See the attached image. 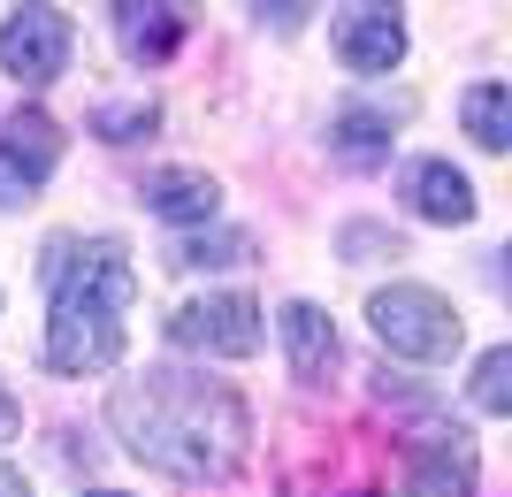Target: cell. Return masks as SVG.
<instances>
[{
    "mask_svg": "<svg viewBox=\"0 0 512 497\" xmlns=\"http://www.w3.org/2000/svg\"><path fill=\"white\" fill-rule=\"evenodd\" d=\"M115 429L138 459H153L161 475H184V482H214L230 475L245 444H253V421L237 406L230 383H207V375H184V368H153L138 383H123L107 398Z\"/></svg>",
    "mask_w": 512,
    "mask_h": 497,
    "instance_id": "1",
    "label": "cell"
},
{
    "mask_svg": "<svg viewBox=\"0 0 512 497\" xmlns=\"http://www.w3.org/2000/svg\"><path fill=\"white\" fill-rule=\"evenodd\" d=\"M46 283H54V322H46V368L92 375L123 360V306L138 299V268L115 238H54L46 245Z\"/></svg>",
    "mask_w": 512,
    "mask_h": 497,
    "instance_id": "2",
    "label": "cell"
},
{
    "mask_svg": "<svg viewBox=\"0 0 512 497\" xmlns=\"http://www.w3.org/2000/svg\"><path fill=\"white\" fill-rule=\"evenodd\" d=\"M367 322H375V337H383V352H398V360H451L459 352V314H451L444 291H428V283H390V291H375L367 299Z\"/></svg>",
    "mask_w": 512,
    "mask_h": 497,
    "instance_id": "3",
    "label": "cell"
},
{
    "mask_svg": "<svg viewBox=\"0 0 512 497\" xmlns=\"http://www.w3.org/2000/svg\"><path fill=\"white\" fill-rule=\"evenodd\" d=\"M169 337L184 352H214V360H245L260 352V306L245 291H214V299H192L169 314Z\"/></svg>",
    "mask_w": 512,
    "mask_h": 497,
    "instance_id": "4",
    "label": "cell"
},
{
    "mask_svg": "<svg viewBox=\"0 0 512 497\" xmlns=\"http://www.w3.org/2000/svg\"><path fill=\"white\" fill-rule=\"evenodd\" d=\"M69 62V16L62 8H16L0 23V69L23 85H54Z\"/></svg>",
    "mask_w": 512,
    "mask_h": 497,
    "instance_id": "5",
    "label": "cell"
},
{
    "mask_svg": "<svg viewBox=\"0 0 512 497\" xmlns=\"http://www.w3.org/2000/svg\"><path fill=\"white\" fill-rule=\"evenodd\" d=\"M329 39H337L344 69L383 77V69H398V54H406V23H398V8H344Z\"/></svg>",
    "mask_w": 512,
    "mask_h": 497,
    "instance_id": "6",
    "label": "cell"
},
{
    "mask_svg": "<svg viewBox=\"0 0 512 497\" xmlns=\"http://www.w3.org/2000/svg\"><path fill=\"white\" fill-rule=\"evenodd\" d=\"M54 161H62V123H54L46 108H16V115H8V130H0V169L31 192V184L54 176Z\"/></svg>",
    "mask_w": 512,
    "mask_h": 497,
    "instance_id": "7",
    "label": "cell"
},
{
    "mask_svg": "<svg viewBox=\"0 0 512 497\" xmlns=\"http://www.w3.org/2000/svg\"><path fill=\"white\" fill-rule=\"evenodd\" d=\"M413 497H474V444L459 429L451 436H428L413 452V475H406Z\"/></svg>",
    "mask_w": 512,
    "mask_h": 497,
    "instance_id": "8",
    "label": "cell"
},
{
    "mask_svg": "<svg viewBox=\"0 0 512 497\" xmlns=\"http://www.w3.org/2000/svg\"><path fill=\"white\" fill-rule=\"evenodd\" d=\"M283 352H291V375H299V383H321V375L337 368V322H329L314 299H291L283 306Z\"/></svg>",
    "mask_w": 512,
    "mask_h": 497,
    "instance_id": "9",
    "label": "cell"
},
{
    "mask_svg": "<svg viewBox=\"0 0 512 497\" xmlns=\"http://www.w3.org/2000/svg\"><path fill=\"white\" fill-rule=\"evenodd\" d=\"M146 207L161 222H207L222 207V184L207 169H161V176H146Z\"/></svg>",
    "mask_w": 512,
    "mask_h": 497,
    "instance_id": "10",
    "label": "cell"
},
{
    "mask_svg": "<svg viewBox=\"0 0 512 497\" xmlns=\"http://www.w3.org/2000/svg\"><path fill=\"white\" fill-rule=\"evenodd\" d=\"M406 192H413V207H421L428 222H474V184L451 161H421V169L406 176Z\"/></svg>",
    "mask_w": 512,
    "mask_h": 497,
    "instance_id": "11",
    "label": "cell"
},
{
    "mask_svg": "<svg viewBox=\"0 0 512 497\" xmlns=\"http://www.w3.org/2000/svg\"><path fill=\"white\" fill-rule=\"evenodd\" d=\"M115 39H123L130 62H161V54H176V39H184V16H176V8H138V0H123V8H115Z\"/></svg>",
    "mask_w": 512,
    "mask_h": 497,
    "instance_id": "12",
    "label": "cell"
},
{
    "mask_svg": "<svg viewBox=\"0 0 512 497\" xmlns=\"http://www.w3.org/2000/svg\"><path fill=\"white\" fill-rule=\"evenodd\" d=\"M329 146H337V161H352V169H375V161H390V115L344 108L337 123H329Z\"/></svg>",
    "mask_w": 512,
    "mask_h": 497,
    "instance_id": "13",
    "label": "cell"
},
{
    "mask_svg": "<svg viewBox=\"0 0 512 497\" xmlns=\"http://www.w3.org/2000/svg\"><path fill=\"white\" fill-rule=\"evenodd\" d=\"M459 115H467V130H474V146H482V153L512 146V92L497 85V77H482V85L459 100Z\"/></svg>",
    "mask_w": 512,
    "mask_h": 497,
    "instance_id": "14",
    "label": "cell"
},
{
    "mask_svg": "<svg viewBox=\"0 0 512 497\" xmlns=\"http://www.w3.org/2000/svg\"><path fill=\"white\" fill-rule=\"evenodd\" d=\"M474 406L482 413H512V352L490 345L482 360H474Z\"/></svg>",
    "mask_w": 512,
    "mask_h": 497,
    "instance_id": "15",
    "label": "cell"
},
{
    "mask_svg": "<svg viewBox=\"0 0 512 497\" xmlns=\"http://www.w3.org/2000/svg\"><path fill=\"white\" fill-rule=\"evenodd\" d=\"M169 260L176 268H237V260H253V238H184Z\"/></svg>",
    "mask_w": 512,
    "mask_h": 497,
    "instance_id": "16",
    "label": "cell"
},
{
    "mask_svg": "<svg viewBox=\"0 0 512 497\" xmlns=\"http://www.w3.org/2000/svg\"><path fill=\"white\" fill-rule=\"evenodd\" d=\"M153 123H161V108H153V100H130V108H100V115H92V130H100V138H115V146L146 138Z\"/></svg>",
    "mask_w": 512,
    "mask_h": 497,
    "instance_id": "17",
    "label": "cell"
},
{
    "mask_svg": "<svg viewBox=\"0 0 512 497\" xmlns=\"http://www.w3.org/2000/svg\"><path fill=\"white\" fill-rule=\"evenodd\" d=\"M16 421H23V406H16V398H8V383H0V444L16 436Z\"/></svg>",
    "mask_w": 512,
    "mask_h": 497,
    "instance_id": "18",
    "label": "cell"
},
{
    "mask_svg": "<svg viewBox=\"0 0 512 497\" xmlns=\"http://www.w3.org/2000/svg\"><path fill=\"white\" fill-rule=\"evenodd\" d=\"M16 199H23V184H16L8 169H0V207H16Z\"/></svg>",
    "mask_w": 512,
    "mask_h": 497,
    "instance_id": "19",
    "label": "cell"
},
{
    "mask_svg": "<svg viewBox=\"0 0 512 497\" xmlns=\"http://www.w3.org/2000/svg\"><path fill=\"white\" fill-rule=\"evenodd\" d=\"M0 497H31V490H23V475H8V467H0Z\"/></svg>",
    "mask_w": 512,
    "mask_h": 497,
    "instance_id": "20",
    "label": "cell"
},
{
    "mask_svg": "<svg viewBox=\"0 0 512 497\" xmlns=\"http://www.w3.org/2000/svg\"><path fill=\"white\" fill-rule=\"evenodd\" d=\"M85 497H123V490H85Z\"/></svg>",
    "mask_w": 512,
    "mask_h": 497,
    "instance_id": "21",
    "label": "cell"
}]
</instances>
